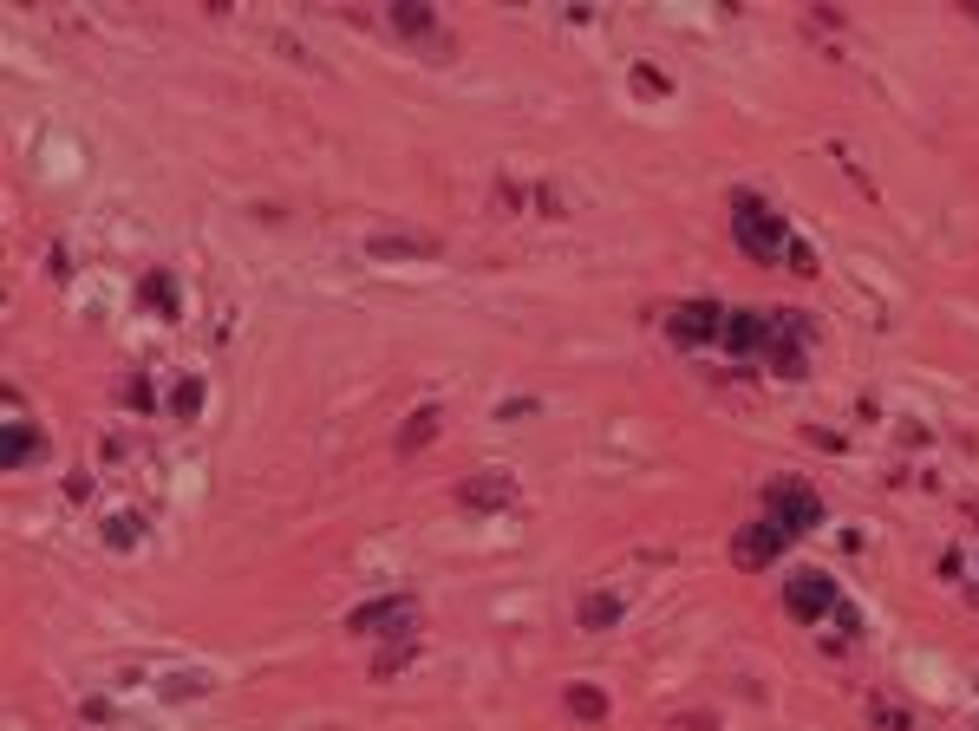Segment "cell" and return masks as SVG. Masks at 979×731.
I'll use <instances>...</instances> for the list:
<instances>
[{
    "label": "cell",
    "mask_w": 979,
    "mask_h": 731,
    "mask_svg": "<svg viewBox=\"0 0 979 731\" xmlns=\"http://www.w3.org/2000/svg\"><path fill=\"white\" fill-rule=\"evenodd\" d=\"M803 346H810V320H797L790 307H725V333H718V353L751 359V366H771V373L797 379L803 373Z\"/></svg>",
    "instance_id": "1"
},
{
    "label": "cell",
    "mask_w": 979,
    "mask_h": 731,
    "mask_svg": "<svg viewBox=\"0 0 979 731\" xmlns=\"http://www.w3.org/2000/svg\"><path fill=\"white\" fill-rule=\"evenodd\" d=\"M823 523V503H816V490H803V483H771V497H764V516L738 536V562L758 568L771 562V555H784V542H797L803 529Z\"/></svg>",
    "instance_id": "2"
},
{
    "label": "cell",
    "mask_w": 979,
    "mask_h": 731,
    "mask_svg": "<svg viewBox=\"0 0 979 731\" xmlns=\"http://www.w3.org/2000/svg\"><path fill=\"white\" fill-rule=\"evenodd\" d=\"M731 235H738V249H745L751 262H771V255H790V249H797L790 222L777 216L771 203H758V196H738V203H731Z\"/></svg>",
    "instance_id": "3"
},
{
    "label": "cell",
    "mask_w": 979,
    "mask_h": 731,
    "mask_svg": "<svg viewBox=\"0 0 979 731\" xmlns=\"http://www.w3.org/2000/svg\"><path fill=\"white\" fill-rule=\"evenodd\" d=\"M718 333H725V307H712V301H692V307L666 314V340L673 346H718Z\"/></svg>",
    "instance_id": "4"
},
{
    "label": "cell",
    "mask_w": 979,
    "mask_h": 731,
    "mask_svg": "<svg viewBox=\"0 0 979 731\" xmlns=\"http://www.w3.org/2000/svg\"><path fill=\"white\" fill-rule=\"evenodd\" d=\"M412 621H418V601H412V594H386V601H366V607L346 614L353 634H405Z\"/></svg>",
    "instance_id": "5"
},
{
    "label": "cell",
    "mask_w": 979,
    "mask_h": 731,
    "mask_svg": "<svg viewBox=\"0 0 979 731\" xmlns=\"http://www.w3.org/2000/svg\"><path fill=\"white\" fill-rule=\"evenodd\" d=\"M784 607L797 614V621H823L829 607H842V594H836L829 575H790L784 581Z\"/></svg>",
    "instance_id": "6"
},
{
    "label": "cell",
    "mask_w": 979,
    "mask_h": 731,
    "mask_svg": "<svg viewBox=\"0 0 979 731\" xmlns=\"http://www.w3.org/2000/svg\"><path fill=\"white\" fill-rule=\"evenodd\" d=\"M457 503H464V510H510V503H516V477H510V470H483V477L457 483Z\"/></svg>",
    "instance_id": "7"
},
{
    "label": "cell",
    "mask_w": 979,
    "mask_h": 731,
    "mask_svg": "<svg viewBox=\"0 0 979 731\" xmlns=\"http://www.w3.org/2000/svg\"><path fill=\"white\" fill-rule=\"evenodd\" d=\"M33 457H46V431L27 425V418H7V425H0V470H20V464H33Z\"/></svg>",
    "instance_id": "8"
},
{
    "label": "cell",
    "mask_w": 979,
    "mask_h": 731,
    "mask_svg": "<svg viewBox=\"0 0 979 731\" xmlns=\"http://www.w3.org/2000/svg\"><path fill=\"white\" fill-rule=\"evenodd\" d=\"M366 249H373L379 262H392V255H438V235H373Z\"/></svg>",
    "instance_id": "9"
},
{
    "label": "cell",
    "mask_w": 979,
    "mask_h": 731,
    "mask_svg": "<svg viewBox=\"0 0 979 731\" xmlns=\"http://www.w3.org/2000/svg\"><path fill=\"white\" fill-rule=\"evenodd\" d=\"M392 27L412 33V40H431V46H438V14H431V7H392Z\"/></svg>",
    "instance_id": "10"
},
{
    "label": "cell",
    "mask_w": 979,
    "mask_h": 731,
    "mask_svg": "<svg viewBox=\"0 0 979 731\" xmlns=\"http://www.w3.org/2000/svg\"><path fill=\"white\" fill-rule=\"evenodd\" d=\"M614 621H621V594H588V601H581V627L601 634V627H614Z\"/></svg>",
    "instance_id": "11"
},
{
    "label": "cell",
    "mask_w": 979,
    "mask_h": 731,
    "mask_svg": "<svg viewBox=\"0 0 979 731\" xmlns=\"http://www.w3.org/2000/svg\"><path fill=\"white\" fill-rule=\"evenodd\" d=\"M431 438H438V405H425V412H412V431H399V451H425Z\"/></svg>",
    "instance_id": "12"
},
{
    "label": "cell",
    "mask_w": 979,
    "mask_h": 731,
    "mask_svg": "<svg viewBox=\"0 0 979 731\" xmlns=\"http://www.w3.org/2000/svg\"><path fill=\"white\" fill-rule=\"evenodd\" d=\"M568 712H575V718H588V725H594V718H607V699H601L594 686H575V692H568Z\"/></svg>",
    "instance_id": "13"
},
{
    "label": "cell",
    "mask_w": 979,
    "mask_h": 731,
    "mask_svg": "<svg viewBox=\"0 0 979 731\" xmlns=\"http://www.w3.org/2000/svg\"><path fill=\"white\" fill-rule=\"evenodd\" d=\"M144 301H151L157 307V314H177V288H170V275H151V281H144Z\"/></svg>",
    "instance_id": "14"
},
{
    "label": "cell",
    "mask_w": 979,
    "mask_h": 731,
    "mask_svg": "<svg viewBox=\"0 0 979 731\" xmlns=\"http://www.w3.org/2000/svg\"><path fill=\"white\" fill-rule=\"evenodd\" d=\"M869 718H875V725H888V731H908V712H901V705H888V699H875Z\"/></svg>",
    "instance_id": "15"
},
{
    "label": "cell",
    "mask_w": 979,
    "mask_h": 731,
    "mask_svg": "<svg viewBox=\"0 0 979 731\" xmlns=\"http://www.w3.org/2000/svg\"><path fill=\"white\" fill-rule=\"evenodd\" d=\"M196 405H203V379H183L177 386V418H190Z\"/></svg>",
    "instance_id": "16"
},
{
    "label": "cell",
    "mask_w": 979,
    "mask_h": 731,
    "mask_svg": "<svg viewBox=\"0 0 979 731\" xmlns=\"http://www.w3.org/2000/svg\"><path fill=\"white\" fill-rule=\"evenodd\" d=\"M105 536H111V542H118V549H131V536H138V516H118V523H111V529H105Z\"/></svg>",
    "instance_id": "17"
}]
</instances>
